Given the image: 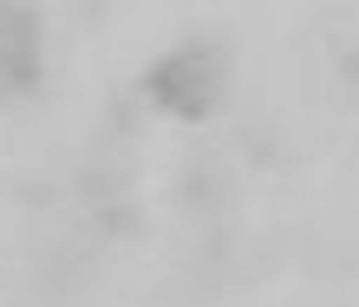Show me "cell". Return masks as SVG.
<instances>
[{"label":"cell","mask_w":359,"mask_h":307,"mask_svg":"<svg viewBox=\"0 0 359 307\" xmlns=\"http://www.w3.org/2000/svg\"><path fill=\"white\" fill-rule=\"evenodd\" d=\"M144 92L157 98L170 118H189V125H203V118H216L229 105V53L222 46H177L163 53L151 72H144Z\"/></svg>","instance_id":"cell-1"},{"label":"cell","mask_w":359,"mask_h":307,"mask_svg":"<svg viewBox=\"0 0 359 307\" xmlns=\"http://www.w3.org/2000/svg\"><path fill=\"white\" fill-rule=\"evenodd\" d=\"M39 86V13L27 0H0V98Z\"/></svg>","instance_id":"cell-2"}]
</instances>
